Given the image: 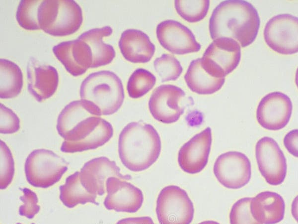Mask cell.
<instances>
[{
  "label": "cell",
  "instance_id": "1",
  "mask_svg": "<svg viewBox=\"0 0 298 224\" xmlns=\"http://www.w3.org/2000/svg\"><path fill=\"white\" fill-rule=\"evenodd\" d=\"M260 24L255 7L245 0L221 2L214 9L209 20V31L213 40L227 37L242 47L250 45L256 38Z\"/></svg>",
  "mask_w": 298,
  "mask_h": 224
},
{
  "label": "cell",
  "instance_id": "2",
  "mask_svg": "<svg viewBox=\"0 0 298 224\" xmlns=\"http://www.w3.org/2000/svg\"><path fill=\"white\" fill-rule=\"evenodd\" d=\"M160 136L154 127L143 122H132L121 131L118 153L122 164L133 172L149 168L161 151Z\"/></svg>",
  "mask_w": 298,
  "mask_h": 224
},
{
  "label": "cell",
  "instance_id": "3",
  "mask_svg": "<svg viewBox=\"0 0 298 224\" xmlns=\"http://www.w3.org/2000/svg\"><path fill=\"white\" fill-rule=\"evenodd\" d=\"M81 100L90 103L98 115H109L117 112L124 100L123 86L113 72L102 70L89 74L80 87Z\"/></svg>",
  "mask_w": 298,
  "mask_h": 224
},
{
  "label": "cell",
  "instance_id": "4",
  "mask_svg": "<svg viewBox=\"0 0 298 224\" xmlns=\"http://www.w3.org/2000/svg\"><path fill=\"white\" fill-rule=\"evenodd\" d=\"M38 20L40 29L54 36H65L75 33L82 21L80 6L73 0H42Z\"/></svg>",
  "mask_w": 298,
  "mask_h": 224
},
{
  "label": "cell",
  "instance_id": "5",
  "mask_svg": "<svg viewBox=\"0 0 298 224\" xmlns=\"http://www.w3.org/2000/svg\"><path fill=\"white\" fill-rule=\"evenodd\" d=\"M111 124L100 116L92 115L78 122L62 137L61 151L80 152L94 149L107 143L113 136Z\"/></svg>",
  "mask_w": 298,
  "mask_h": 224
},
{
  "label": "cell",
  "instance_id": "6",
  "mask_svg": "<svg viewBox=\"0 0 298 224\" xmlns=\"http://www.w3.org/2000/svg\"><path fill=\"white\" fill-rule=\"evenodd\" d=\"M68 163L53 151L45 149L32 151L25 163L27 182L37 188H48L62 178L68 169Z\"/></svg>",
  "mask_w": 298,
  "mask_h": 224
},
{
  "label": "cell",
  "instance_id": "7",
  "mask_svg": "<svg viewBox=\"0 0 298 224\" xmlns=\"http://www.w3.org/2000/svg\"><path fill=\"white\" fill-rule=\"evenodd\" d=\"M156 213L159 224H190L194 209L184 189L169 185L163 188L157 197Z\"/></svg>",
  "mask_w": 298,
  "mask_h": 224
},
{
  "label": "cell",
  "instance_id": "8",
  "mask_svg": "<svg viewBox=\"0 0 298 224\" xmlns=\"http://www.w3.org/2000/svg\"><path fill=\"white\" fill-rule=\"evenodd\" d=\"M264 39L274 51L282 54L298 51V18L288 13L271 18L264 30Z\"/></svg>",
  "mask_w": 298,
  "mask_h": 224
},
{
  "label": "cell",
  "instance_id": "9",
  "mask_svg": "<svg viewBox=\"0 0 298 224\" xmlns=\"http://www.w3.org/2000/svg\"><path fill=\"white\" fill-rule=\"evenodd\" d=\"M218 181L224 187L232 189L241 188L250 181L251 165L248 158L237 151H229L220 155L213 168Z\"/></svg>",
  "mask_w": 298,
  "mask_h": 224
},
{
  "label": "cell",
  "instance_id": "10",
  "mask_svg": "<svg viewBox=\"0 0 298 224\" xmlns=\"http://www.w3.org/2000/svg\"><path fill=\"white\" fill-rule=\"evenodd\" d=\"M185 93L172 85H162L152 92L149 102V110L157 121L166 124L177 121L183 113Z\"/></svg>",
  "mask_w": 298,
  "mask_h": 224
},
{
  "label": "cell",
  "instance_id": "11",
  "mask_svg": "<svg viewBox=\"0 0 298 224\" xmlns=\"http://www.w3.org/2000/svg\"><path fill=\"white\" fill-rule=\"evenodd\" d=\"M255 155L259 170L270 185L282 184L286 176L287 161L283 151L272 138L264 136L256 144Z\"/></svg>",
  "mask_w": 298,
  "mask_h": 224
},
{
  "label": "cell",
  "instance_id": "12",
  "mask_svg": "<svg viewBox=\"0 0 298 224\" xmlns=\"http://www.w3.org/2000/svg\"><path fill=\"white\" fill-rule=\"evenodd\" d=\"M240 57L239 44L233 39L221 37L214 39L209 45L201 60L211 71L225 78L237 67Z\"/></svg>",
  "mask_w": 298,
  "mask_h": 224
},
{
  "label": "cell",
  "instance_id": "13",
  "mask_svg": "<svg viewBox=\"0 0 298 224\" xmlns=\"http://www.w3.org/2000/svg\"><path fill=\"white\" fill-rule=\"evenodd\" d=\"M292 109V103L287 95L279 92L270 93L260 101L256 118L260 125L266 129L280 130L288 123Z\"/></svg>",
  "mask_w": 298,
  "mask_h": 224
},
{
  "label": "cell",
  "instance_id": "14",
  "mask_svg": "<svg viewBox=\"0 0 298 224\" xmlns=\"http://www.w3.org/2000/svg\"><path fill=\"white\" fill-rule=\"evenodd\" d=\"M115 177L124 180L132 179L130 175H123L114 161L106 157L93 158L86 162L80 172L81 184L90 194L102 196L105 193L107 179Z\"/></svg>",
  "mask_w": 298,
  "mask_h": 224
},
{
  "label": "cell",
  "instance_id": "15",
  "mask_svg": "<svg viewBox=\"0 0 298 224\" xmlns=\"http://www.w3.org/2000/svg\"><path fill=\"white\" fill-rule=\"evenodd\" d=\"M106 190L107 195L104 205L109 210L134 213L141 208L144 202L141 190L117 177H111L107 179Z\"/></svg>",
  "mask_w": 298,
  "mask_h": 224
},
{
  "label": "cell",
  "instance_id": "16",
  "mask_svg": "<svg viewBox=\"0 0 298 224\" xmlns=\"http://www.w3.org/2000/svg\"><path fill=\"white\" fill-rule=\"evenodd\" d=\"M160 45L173 54L183 55L199 51L201 45L192 32L178 21L166 20L159 23L156 30Z\"/></svg>",
  "mask_w": 298,
  "mask_h": 224
},
{
  "label": "cell",
  "instance_id": "17",
  "mask_svg": "<svg viewBox=\"0 0 298 224\" xmlns=\"http://www.w3.org/2000/svg\"><path fill=\"white\" fill-rule=\"evenodd\" d=\"M212 141V130L207 127L184 144L178 154L181 169L192 174L202 171L208 163Z\"/></svg>",
  "mask_w": 298,
  "mask_h": 224
},
{
  "label": "cell",
  "instance_id": "18",
  "mask_svg": "<svg viewBox=\"0 0 298 224\" xmlns=\"http://www.w3.org/2000/svg\"><path fill=\"white\" fill-rule=\"evenodd\" d=\"M53 52L56 58L72 75L83 74L91 68L92 54L88 45L78 38L61 42L54 46Z\"/></svg>",
  "mask_w": 298,
  "mask_h": 224
},
{
  "label": "cell",
  "instance_id": "19",
  "mask_svg": "<svg viewBox=\"0 0 298 224\" xmlns=\"http://www.w3.org/2000/svg\"><path fill=\"white\" fill-rule=\"evenodd\" d=\"M28 90L39 102L52 97L57 90L59 75L56 69L40 64L31 57L27 66Z\"/></svg>",
  "mask_w": 298,
  "mask_h": 224
},
{
  "label": "cell",
  "instance_id": "20",
  "mask_svg": "<svg viewBox=\"0 0 298 224\" xmlns=\"http://www.w3.org/2000/svg\"><path fill=\"white\" fill-rule=\"evenodd\" d=\"M119 46L125 59L134 63L149 62L155 51V46L148 35L135 29H127L122 33Z\"/></svg>",
  "mask_w": 298,
  "mask_h": 224
},
{
  "label": "cell",
  "instance_id": "21",
  "mask_svg": "<svg viewBox=\"0 0 298 224\" xmlns=\"http://www.w3.org/2000/svg\"><path fill=\"white\" fill-rule=\"evenodd\" d=\"M250 210L253 218L261 224H276L283 220L285 204L279 194L265 191L252 198Z\"/></svg>",
  "mask_w": 298,
  "mask_h": 224
},
{
  "label": "cell",
  "instance_id": "22",
  "mask_svg": "<svg viewBox=\"0 0 298 224\" xmlns=\"http://www.w3.org/2000/svg\"><path fill=\"white\" fill-rule=\"evenodd\" d=\"M189 88L200 95H209L220 90L225 81V78H220L205 68L201 59L192 61L184 76Z\"/></svg>",
  "mask_w": 298,
  "mask_h": 224
},
{
  "label": "cell",
  "instance_id": "23",
  "mask_svg": "<svg viewBox=\"0 0 298 224\" xmlns=\"http://www.w3.org/2000/svg\"><path fill=\"white\" fill-rule=\"evenodd\" d=\"M109 26L90 29L80 34L78 39L86 42L92 54V64L90 68H94L110 63L116 55L112 46L104 43L103 38L112 33Z\"/></svg>",
  "mask_w": 298,
  "mask_h": 224
},
{
  "label": "cell",
  "instance_id": "24",
  "mask_svg": "<svg viewBox=\"0 0 298 224\" xmlns=\"http://www.w3.org/2000/svg\"><path fill=\"white\" fill-rule=\"evenodd\" d=\"M59 190L60 200L69 208H73L79 204L84 205L87 203L99 205L96 202L97 196L89 193L81 184L79 171L68 176L65 184L61 185Z\"/></svg>",
  "mask_w": 298,
  "mask_h": 224
},
{
  "label": "cell",
  "instance_id": "25",
  "mask_svg": "<svg viewBox=\"0 0 298 224\" xmlns=\"http://www.w3.org/2000/svg\"><path fill=\"white\" fill-rule=\"evenodd\" d=\"M23 87V74L15 63L0 59V98L10 99L20 94Z\"/></svg>",
  "mask_w": 298,
  "mask_h": 224
},
{
  "label": "cell",
  "instance_id": "26",
  "mask_svg": "<svg viewBox=\"0 0 298 224\" xmlns=\"http://www.w3.org/2000/svg\"><path fill=\"white\" fill-rule=\"evenodd\" d=\"M156 78L149 71L143 69H136L130 77L127 90L130 97L141 98L148 93L154 86Z\"/></svg>",
  "mask_w": 298,
  "mask_h": 224
},
{
  "label": "cell",
  "instance_id": "27",
  "mask_svg": "<svg viewBox=\"0 0 298 224\" xmlns=\"http://www.w3.org/2000/svg\"><path fill=\"white\" fill-rule=\"evenodd\" d=\"M174 4L177 12L182 18L189 22H196L206 16L210 0H176Z\"/></svg>",
  "mask_w": 298,
  "mask_h": 224
},
{
  "label": "cell",
  "instance_id": "28",
  "mask_svg": "<svg viewBox=\"0 0 298 224\" xmlns=\"http://www.w3.org/2000/svg\"><path fill=\"white\" fill-rule=\"evenodd\" d=\"M42 2L39 0H20L16 13V18L20 27L26 30L40 29L38 13Z\"/></svg>",
  "mask_w": 298,
  "mask_h": 224
},
{
  "label": "cell",
  "instance_id": "29",
  "mask_svg": "<svg viewBox=\"0 0 298 224\" xmlns=\"http://www.w3.org/2000/svg\"><path fill=\"white\" fill-rule=\"evenodd\" d=\"M153 65L162 82L176 80L183 71L179 61L170 54H162L154 60Z\"/></svg>",
  "mask_w": 298,
  "mask_h": 224
},
{
  "label": "cell",
  "instance_id": "30",
  "mask_svg": "<svg viewBox=\"0 0 298 224\" xmlns=\"http://www.w3.org/2000/svg\"><path fill=\"white\" fill-rule=\"evenodd\" d=\"M14 174V162L10 149L0 140V189H6L11 183Z\"/></svg>",
  "mask_w": 298,
  "mask_h": 224
},
{
  "label": "cell",
  "instance_id": "31",
  "mask_svg": "<svg viewBox=\"0 0 298 224\" xmlns=\"http://www.w3.org/2000/svg\"><path fill=\"white\" fill-rule=\"evenodd\" d=\"M252 198L245 197L236 201L232 206L230 214V224H261L252 217L250 204Z\"/></svg>",
  "mask_w": 298,
  "mask_h": 224
},
{
  "label": "cell",
  "instance_id": "32",
  "mask_svg": "<svg viewBox=\"0 0 298 224\" xmlns=\"http://www.w3.org/2000/svg\"><path fill=\"white\" fill-rule=\"evenodd\" d=\"M20 128L18 116L10 109L0 104V133L12 134Z\"/></svg>",
  "mask_w": 298,
  "mask_h": 224
},
{
  "label": "cell",
  "instance_id": "33",
  "mask_svg": "<svg viewBox=\"0 0 298 224\" xmlns=\"http://www.w3.org/2000/svg\"><path fill=\"white\" fill-rule=\"evenodd\" d=\"M19 189L23 193V195L19 198L23 204L19 207V214L28 219H32L40 209V207L37 205V196L35 193L27 188Z\"/></svg>",
  "mask_w": 298,
  "mask_h": 224
},
{
  "label": "cell",
  "instance_id": "34",
  "mask_svg": "<svg viewBox=\"0 0 298 224\" xmlns=\"http://www.w3.org/2000/svg\"><path fill=\"white\" fill-rule=\"evenodd\" d=\"M298 129H294L285 136L284 143L288 151L295 157H298Z\"/></svg>",
  "mask_w": 298,
  "mask_h": 224
},
{
  "label": "cell",
  "instance_id": "35",
  "mask_svg": "<svg viewBox=\"0 0 298 224\" xmlns=\"http://www.w3.org/2000/svg\"><path fill=\"white\" fill-rule=\"evenodd\" d=\"M116 224H154L152 219L148 216L124 218Z\"/></svg>",
  "mask_w": 298,
  "mask_h": 224
},
{
  "label": "cell",
  "instance_id": "36",
  "mask_svg": "<svg viewBox=\"0 0 298 224\" xmlns=\"http://www.w3.org/2000/svg\"><path fill=\"white\" fill-rule=\"evenodd\" d=\"M198 224H220L218 223L217 222H216L214 221H205L202 222Z\"/></svg>",
  "mask_w": 298,
  "mask_h": 224
},
{
  "label": "cell",
  "instance_id": "37",
  "mask_svg": "<svg viewBox=\"0 0 298 224\" xmlns=\"http://www.w3.org/2000/svg\"><path fill=\"white\" fill-rule=\"evenodd\" d=\"M16 224H22L18 223H17ZM31 224H35L34 223H32Z\"/></svg>",
  "mask_w": 298,
  "mask_h": 224
}]
</instances>
